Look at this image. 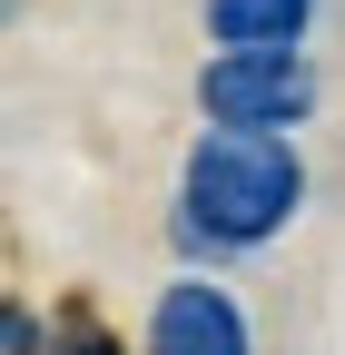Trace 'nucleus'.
<instances>
[{
	"label": "nucleus",
	"instance_id": "nucleus-1",
	"mask_svg": "<svg viewBox=\"0 0 345 355\" xmlns=\"http://www.w3.org/2000/svg\"><path fill=\"white\" fill-rule=\"evenodd\" d=\"M306 207V148L296 139H247V128H207L178 168V207L168 237L188 257H256L296 227Z\"/></svg>",
	"mask_w": 345,
	"mask_h": 355
},
{
	"label": "nucleus",
	"instance_id": "nucleus-2",
	"mask_svg": "<svg viewBox=\"0 0 345 355\" xmlns=\"http://www.w3.org/2000/svg\"><path fill=\"white\" fill-rule=\"evenodd\" d=\"M207 128H247V139H296L316 119V69L306 50H218L197 69Z\"/></svg>",
	"mask_w": 345,
	"mask_h": 355
},
{
	"label": "nucleus",
	"instance_id": "nucleus-3",
	"mask_svg": "<svg viewBox=\"0 0 345 355\" xmlns=\"http://www.w3.org/2000/svg\"><path fill=\"white\" fill-rule=\"evenodd\" d=\"M139 355H256V326H247V306H237L218 277L178 266V277L158 286V306H148Z\"/></svg>",
	"mask_w": 345,
	"mask_h": 355
},
{
	"label": "nucleus",
	"instance_id": "nucleus-4",
	"mask_svg": "<svg viewBox=\"0 0 345 355\" xmlns=\"http://www.w3.org/2000/svg\"><path fill=\"white\" fill-rule=\"evenodd\" d=\"M316 0H207V40L218 50H306Z\"/></svg>",
	"mask_w": 345,
	"mask_h": 355
},
{
	"label": "nucleus",
	"instance_id": "nucleus-5",
	"mask_svg": "<svg viewBox=\"0 0 345 355\" xmlns=\"http://www.w3.org/2000/svg\"><path fill=\"white\" fill-rule=\"evenodd\" d=\"M39 355H139V345H128V336L99 316V306H60L50 336H39Z\"/></svg>",
	"mask_w": 345,
	"mask_h": 355
},
{
	"label": "nucleus",
	"instance_id": "nucleus-6",
	"mask_svg": "<svg viewBox=\"0 0 345 355\" xmlns=\"http://www.w3.org/2000/svg\"><path fill=\"white\" fill-rule=\"evenodd\" d=\"M39 336H50V316L20 296H0V355H39Z\"/></svg>",
	"mask_w": 345,
	"mask_h": 355
}]
</instances>
